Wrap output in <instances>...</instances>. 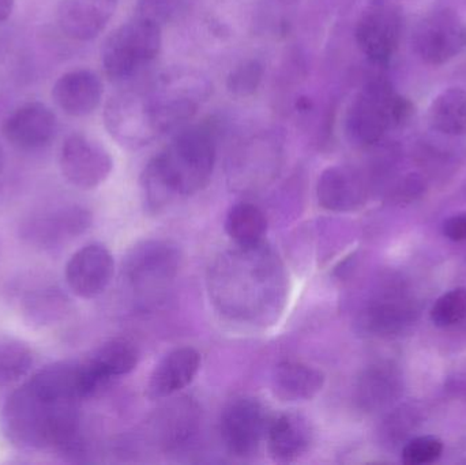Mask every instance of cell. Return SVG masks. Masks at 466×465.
<instances>
[{
    "label": "cell",
    "instance_id": "2",
    "mask_svg": "<svg viewBox=\"0 0 466 465\" xmlns=\"http://www.w3.org/2000/svg\"><path fill=\"white\" fill-rule=\"evenodd\" d=\"M210 294L231 319L266 322L285 300L284 268L279 257L259 243L238 246L210 270Z\"/></svg>",
    "mask_w": 466,
    "mask_h": 465
},
{
    "label": "cell",
    "instance_id": "20",
    "mask_svg": "<svg viewBox=\"0 0 466 465\" xmlns=\"http://www.w3.org/2000/svg\"><path fill=\"white\" fill-rule=\"evenodd\" d=\"M92 223L90 213L81 207H66L44 213L26 226L25 237L44 248H55L84 234Z\"/></svg>",
    "mask_w": 466,
    "mask_h": 465
},
{
    "label": "cell",
    "instance_id": "29",
    "mask_svg": "<svg viewBox=\"0 0 466 465\" xmlns=\"http://www.w3.org/2000/svg\"><path fill=\"white\" fill-rule=\"evenodd\" d=\"M35 357L32 349L18 340H0V388L10 387L29 374Z\"/></svg>",
    "mask_w": 466,
    "mask_h": 465
},
{
    "label": "cell",
    "instance_id": "37",
    "mask_svg": "<svg viewBox=\"0 0 466 465\" xmlns=\"http://www.w3.org/2000/svg\"><path fill=\"white\" fill-rule=\"evenodd\" d=\"M3 166H5V156H3V150L0 147V172H2Z\"/></svg>",
    "mask_w": 466,
    "mask_h": 465
},
{
    "label": "cell",
    "instance_id": "5",
    "mask_svg": "<svg viewBox=\"0 0 466 465\" xmlns=\"http://www.w3.org/2000/svg\"><path fill=\"white\" fill-rule=\"evenodd\" d=\"M163 45V27L149 19L134 15L106 37L101 63L106 78L126 82L155 62Z\"/></svg>",
    "mask_w": 466,
    "mask_h": 465
},
{
    "label": "cell",
    "instance_id": "30",
    "mask_svg": "<svg viewBox=\"0 0 466 465\" xmlns=\"http://www.w3.org/2000/svg\"><path fill=\"white\" fill-rule=\"evenodd\" d=\"M430 318L438 328H451L466 318V288L457 287L441 295L431 310Z\"/></svg>",
    "mask_w": 466,
    "mask_h": 465
},
{
    "label": "cell",
    "instance_id": "8",
    "mask_svg": "<svg viewBox=\"0 0 466 465\" xmlns=\"http://www.w3.org/2000/svg\"><path fill=\"white\" fill-rule=\"evenodd\" d=\"M412 43L424 63L445 65L466 49L465 19L451 8L431 11L416 25Z\"/></svg>",
    "mask_w": 466,
    "mask_h": 465
},
{
    "label": "cell",
    "instance_id": "10",
    "mask_svg": "<svg viewBox=\"0 0 466 465\" xmlns=\"http://www.w3.org/2000/svg\"><path fill=\"white\" fill-rule=\"evenodd\" d=\"M404 18L399 5L374 2L359 16L355 40L364 56L374 65H388L401 43Z\"/></svg>",
    "mask_w": 466,
    "mask_h": 465
},
{
    "label": "cell",
    "instance_id": "19",
    "mask_svg": "<svg viewBox=\"0 0 466 465\" xmlns=\"http://www.w3.org/2000/svg\"><path fill=\"white\" fill-rule=\"evenodd\" d=\"M100 76L87 68L63 74L52 87V98L68 116L84 117L93 114L103 100Z\"/></svg>",
    "mask_w": 466,
    "mask_h": 465
},
{
    "label": "cell",
    "instance_id": "13",
    "mask_svg": "<svg viewBox=\"0 0 466 465\" xmlns=\"http://www.w3.org/2000/svg\"><path fill=\"white\" fill-rule=\"evenodd\" d=\"M115 275V259L101 243H90L73 254L66 265L68 288L82 299L103 294Z\"/></svg>",
    "mask_w": 466,
    "mask_h": 465
},
{
    "label": "cell",
    "instance_id": "23",
    "mask_svg": "<svg viewBox=\"0 0 466 465\" xmlns=\"http://www.w3.org/2000/svg\"><path fill=\"white\" fill-rule=\"evenodd\" d=\"M282 156V144L273 133H260L244 141L232 156V171L240 177L251 175L255 179L276 174Z\"/></svg>",
    "mask_w": 466,
    "mask_h": 465
},
{
    "label": "cell",
    "instance_id": "21",
    "mask_svg": "<svg viewBox=\"0 0 466 465\" xmlns=\"http://www.w3.org/2000/svg\"><path fill=\"white\" fill-rule=\"evenodd\" d=\"M265 442L268 455L276 463H295L311 447V425L301 415H279L271 418Z\"/></svg>",
    "mask_w": 466,
    "mask_h": 465
},
{
    "label": "cell",
    "instance_id": "14",
    "mask_svg": "<svg viewBox=\"0 0 466 465\" xmlns=\"http://www.w3.org/2000/svg\"><path fill=\"white\" fill-rule=\"evenodd\" d=\"M317 198L319 207L328 212H356L366 205L369 187L358 169L331 166L319 175Z\"/></svg>",
    "mask_w": 466,
    "mask_h": 465
},
{
    "label": "cell",
    "instance_id": "25",
    "mask_svg": "<svg viewBox=\"0 0 466 465\" xmlns=\"http://www.w3.org/2000/svg\"><path fill=\"white\" fill-rule=\"evenodd\" d=\"M90 368L98 377L108 382L117 377L127 376L138 365V349L126 339H114L104 343L89 359Z\"/></svg>",
    "mask_w": 466,
    "mask_h": 465
},
{
    "label": "cell",
    "instance_id": "9",
    "mask_svg": "<svg viewBox=\"0 0 466 465\" xmlns=\"http://www.w3.org/2000/svg\"><path fill=\"white\" fill-rule=\"evenodd\" d=\"M270 420L268 409L258 399H233L220 418L224 447L235 458H252L266 441Z\"/></svg>",
    "mask_w": 466,
    "mask_h": 465
},
{
    "label": "cell",
    "instance_id": "22",
    "mask_svg": "<svg viewBox=\"0 0 466 465\" xmlns=\"http://www.w3.org/2000/svg\"><path fill=\"white\" fill-rule=\"evenodd\" d=\"M326 384L320 369L296 360H284L274 369L271 389L285 403H303L317 398Z\"/></svg>",
    "mask_w": 466,
    "mask_h": 465
},
{
    "label": "cell",
    "instance_id": "11",
    "mask_svg": "<svg viewBox=\"0 0 466 465\" xmlns=\"http://www.w3.org/2000/svg\"><path fill=\"white\" fill-rule=\"evenodd\" d=\"M59 163L63 177L81 190H93L103 185L114 169L108 150L96 139L79 133L67 136L60 150Z\"/></svg>",
    "mask_w": 466,
    "mask_h": 465
},
{
    "label": "cell",
    "instance_id": "4",
    "mask_svg": "<svg viewBox=\"0 0 466 465\" xmlns=\"http://www.w3.org/2000/svg\"><path fill=\"white\" fill-rule=\"evenodd\" d=\"M413 106L400 96L386 79H372L364 85L348 108L345 131L355 145L378 144L389 130L402 125Z\"/></svg>",
    "mask_w": 466,
    "mask_h": 465
},
{
    "label": "cell",
    "instance_id": "1",
    "mask_svg": "<svg viewBox=\"0 0 466 465\" xmlns=\"http://www.w3.org/2000/svg\"><path fill=\"white\" fill-rule=\"evenodd\" d=\"M84 362H59L41 369L3 406L0 425L19 450L82 452L79 406L89 399Z\"/></svg>",
    "mask_w": 466,
    "mask_h": 465
},
{
    "label": "cell",
    "instance_id": "28",
    "mask_svg": "<svg viewBox=\"0 0 466 465\" xmlns=\"http://www.w3.org/2000/svg\"><path fill=\"white\" fill-rule=\"evenodd\" d=\"M421 418L419 409L413 406L399 407L389 412L380 428V439L383 445L391 450L404 447L412 434L418 430Z\"/></svg>",
    "mask_w": 466,
    "mask_h": 465
},
{
    "label": "cell",
    "instance_id": "15",
    "mask_svg": "<svg viewBox=\"0 0 466 465\" xmlns=\"http://www.w3.org/2000/svg\"><path fill=\"white\" fill-rule=\"evenodd\" d=\"M418 308L407 295L383 292L370 300L359 316V327L374 338H391L404 332L415 322Z\"/></svg>",
    "mask_w": 466,
    "mask_h": 465
},
{
    "label": "cell",
    "instance_id": "12",
    "mask_svg": "<svg viewBox=\"0 0 466 465\" xmlns=\"http://www.w3.org/2000/svg\"><path fill=\"white\" fill-rule=\"evenodd\" d=\"M5 141L19 150H38L48 147L57 133V119L41 101H29L14 109L2 125Z\"/></svg>",
    "mask_w": 466,
    "mask_h": 465
},
{
    "label": "cell",
    "instance_id": "32",
    "mask_svg": "<svg viewBox=\"0 0 466 465\" xmlns=\"http://www.w3.org/2000/svg\"><path fill=\"white\" fill-rule=\"evenodd\" d=\"M442 440L435 436L412 437L401 448V461L405 465H429L437 463L443 455Z\"/></svg>",
    "mask_w": 466,
    "mask_h": 465
},
{
    "label": "cell",
    "instance_id": "31",
    "mask_svg": "<svg viewBox=\"0 0 466 465\" xmlns=\"http://www.w3.org/2000/svg\"><path fill=\"white\" fill-rule=\"evenodd\" d=\"M265 67L259 59H247L233 67L227 78L228 92L235 97L246 98L255 95L262 84Z\"/></svg>",
    "mask_w": 466,
    "mask_h": 465
},
{
    "label": "cell",
    "instance_id": "38",
    "mask_svg": "<svg viewBox=\"0 0 466 465\" xmlns=\"http://www.w3.org/2000/svg\"><path fill=\"white\" fill-rule=\"evenodd\" d=\"M279 3H285V5H292V3L298 2V0H279Z\"/></svg>",
    "mask_w": 466,
    "mask_h": 465
},
{
    "label": "cell",
    "instance_id": "27",
    "mask_svg": "<svg viewBox=\"0 0 466 465\" xmlns=\"http://www.w3.org/2000/svg\"><path fill=\"white\" fill-rule=\"evenodd\" d=\"M68 299L59 289L46 288L33 292L25 300V316L40 327L59 322L67 313Z\"/></svg>",
    "mask_w": 466,
    "mask_h": 465
},
{
    "label": "cell",
    "instance_id": "34",
    "mask_svg": "<svg viewBox=\"0 0 466 465\" xmlns=\"http://www.w3.org/2000/svg\"><path fill=\"white\" fill-rule=\"evenodd\" d=\"M164 417V440L168 447L185 444L193 434L194 414L190 404L179 403V409H168Z\"/></svg>",
    "mask_w": 466,
    "mask_h": 465
},
{
    "label": "cell",
    "instance_id": "17",
    "mask_svg": "<svg viewBox=\"0 0 466 465\" xmlns=\"http://www.w3.org/2000/svg\"><path fill=\"white\" fill-rule=\"evenodd\" d=\"M119 0H60L57 25L74 41H90L101 35L114 16Z\"/></svg>",
    "mask_w": 466,
    "mask_h": 465
},
{
    "label": "cell",
    "instance_id": "3",
    "mask_svg": "<svg viewBox=\"0 0 466 465\" xmlns=\"http://www.w3.org/2000/svg\"><path fill=\"white\" fill-rule=\"evenodd\" d=\"M218 147L212 123L180 128L168 147L149 164L166 183L175 199L205 190L215 172Z\"/></svg>",
    "mask_w": 466,
    "mask_h": 465
},
{
    "label": "cell",
    "instance_id": "36",
    "mask_svg": "<svg viewBox=\"0 0 466 465\" xmlns=\"http://www.w3.org/2000/svg\"><path fill=\"white\" fill-rule=\"evenodd\" d=\"M14 10V0H0V24L10 18Z\"/></svg>",
    "mask_w": 466,
    "mask_h": 465
},
{
    "label": "cell",
    "instance_id": "18",
    "mask_svg": "<svg viewBox=\"0 0 466 465\" xmlns=\"http://www.w3.org/2000/svg\"><path fill=\"white\" fill-rule=\"evenodd\" d=\"M201 354L193 347L172 349L153 369L147 382V396L163 400L186 389L201 369Z\"/></svg>",
    "mask_w": 466,
    "mask_h": 465
},
{
    "label": "cell",
    "instance_id": "7",
    "mask_svg": "<svg viewBox=\"0 0 466 465\" xmlns=\"http://www.w3.org/2000/svg\"><path fill=\"white\" fill-rule=\"evenodd\" d=\"M180 268L177 246L167 240H145L131 248L123 273L134 292L156 297L174 283Z\"/></svg>",
    "mask_w": 466,
    "mask_h": 465
},
{
    "label": "cell",
    "instance_id": "16",
    "mask_svg": "<svg viewBox=\"0 0 466 465\" xmlns=\"http://www.w3.org/2000/svg\"><path fill=\"white\" fill-rule=\"evenodd\" d=\"M404 392V379L397 366L389 362L369 366L359 376L353 390L356 407L364 414L390 409Z\"/></svg>",
    "mask_w": 466,
    "mask_h": 465
},
{
    "label": "cell",
    "instance_id": "26",
    "mask_svg": "<svg viewBox=\"0 0 466 465\" xmlns=\"http://www.w3.org/2000/svg\"><path fill=\"white\" fill-rule=\"evenodd\" d=\"M226 232L236 246L259 245L268 232V218L257 205L238 202L227 213Z\"/></svg>",
    "mask_w": 466,
    "mask_h": 465
},
{
    "label": "cell",
    "instance_id": "35",
    "mask_svg": "<svg viewBox=\"0 0 466 465\" xmlns=\"http://www.w3.org/2000/svg\"><path fill=\"white\" fill-rule=\"evenodd\" d=\"M442 232L451 242H466V210L446 218L442 224Z\"/></svg>",
    "mask_w": 466,
    "mask_h": 465
},
{
    "label": "cell",
    "instance_id": "24",
    "mask_svg": "<svg viewBox=\"0 0 466 465\" xmlns=\"http://www.w3.org/2000/svg\"><path fill=\"white\" fill-rule=\"evenodd\" d=\"M429 125L432 130L449 136L466 134V90L449 87L432 100L429 108Z\"/></svg>",
    "mask_w": 466,
    "mask_h": 465
},
{
    "label": "cell",
    "instance_id": "6",
    "mask_svg": "<svg viewBox=\"0 0 466 465\" xmlns=\"http://www.w3.org/2000/svg\"><path fill=\"white\" fill-rule=\"evenodd\" d=\"M104 125L109 136L127 149H141L163 136L152 92L115 93L104 108Z\"/></svg>",
    "mask_w": 466,
    "mask_h": 465
},
{
    "label": "cell",
    "instance_id": "33",
    "mask_svg": "<svg viewBox=\"0 0 466 465\" xmlns=\"http://www.w3.org/2000/svg\"><path fill=\"white\" fill-rule=\"evenodd\" d=\"M188 0H138L136 16L156 22L161 27L179 19L187 10Z\"/></svg>",
    "mask_w": 466,
    "mask_h": 465
}]
</instances>
